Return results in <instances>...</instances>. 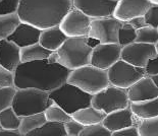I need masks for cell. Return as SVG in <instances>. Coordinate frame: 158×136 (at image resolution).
Returning <instances> with one entry per match:
<instances>
[{
    "instance_id": "obj_9",
    "label": "cell",
    "mask_w": 158,
    "mask_h": 136,
    "mask_svg": "<svg viewBox=\"0 0 158 136\" xmlns=\"http://www.w3.org/2000/svg\"><path fill=\"white\" fill-rule=\"evenodd\" d=\"M122 21L113 16L91 19L88 38L98 41L100 44H113L118 42V31Z\"/></svg>"
},
{
    "instance_id": "obj_3",
    "label": "cell",
    "mask_w": 158,
    "mask_h": 136,
    "mask_svg": "<svg viewBox=\"0 0 158 136\" xmlns=\"http://www.w3.org/2000/svg\"><path fill=\"white\" fill-rule=\"evenodd\" d=\"M88 37L66 38L62 45L56 50L57 63L69 70H73L90 64L93 46Z\"/></svg>"
},
{
    "instance_id": "obj_25",
    "label": "cell",
    "mask_w": 158,
    "mask_h": 136,
    "mask_svg": "<svg viewBox=\"0 0 158 136\" xmlns=\"http://www.w3.org/2000/svg\"><path fill=\"white\" fill-rule=\"evenodd\" d=\"M19 16L16 13L15 14H0V41L7 39L15 28L19 25Z\"/></svg>"
},
{
    "instance_id": "obj_43",
    "label": "cell",
    "mask_w": 158,
    "mask_h": 136,
    "mask_svg": "<svg viewBox=\"0 0 158 136\" xmlns=\"http://www.w3.org/2000/svg\"><path fill=\"white\" fill-rule=\"evenodd\" d=\"M0 130H1V126H0Z\"/></svg>"
},
{
    "instance_id": "obj_39",
    "label": "cell",
    "mask_w": 158,
    "mask_h": 136,
    "mask_svg": "<svg viewBox=\"0 0 158 136\" xmlns=\"http://www.w3.org/2000/svg\"><path fill=\"white\" fill-rule=\"evenodd\" d=\"M127 22H129V24L132 25L133 28L136 29V31H137V29H142V28H145V26H147L145 19H144V16H138V17L130 19V21H127Z\"/></svg>"
},
{
    "instance_id": "obj_21",
    "label": "cell",
    "mask_w": 158,
    "mask_h": 136,
    "mask_svg": "<svg viewBox=\"0 0 158 136\" xmlns=\"http://www.w3.org/2000/svg\"><path fill=\"white\" fill-rule=\"evenodd\" d=\"M131 111L139 119L158 117V98L141 102H130Z\"/></svg>"
},
{
    "instance_id": "obj_8",
    "label": "cell",
    "mask_w": 158,
    "mask_h": 136,
    "mask_svg": "<svg viewBox=\"0 0 158 136\" xmlns=\"http://www.w3.org/2000/svg\"><path fill=\"white\" fill-rule=\"evenodd\" d=\"M145 75V68L136 67L122 59L107 69L109 84L123 89H127Z\"/></svg>"
},
{
    "instance_id": "obj_26",
    "label": "cell",
    "mask_w": 158,
    "mask_h": 136,
    "mask_svg": "<svg viewBox=\"0 0 158 136\" xmlns=\"http://www.w3.org/2000/svg\"><path fill=\"white\" fill-rule=\"evenodd\" d=\"M21 123V117L15 114L11 107L0 112V126L4 130H18Z\"/></svg>"
},
{
    "instance_id": "obj_16",
    "label": "cell",
    "mask_w": 158,
    "mask_h": 136,
    "mask_svg": "<svg viewBox=\"0 0 158 136\" xmlns=\"http://www.w3.org/2000/svg\"><path fill=\"white\" fill-rule=\"evenodd\" d=\"M137 121L138 118L134 116L130 107H127L106 114L105 118L102 121V124L110 132H113L119 129L130 127V126H136Z\"/></svg>"
},
{
    "instance_id": "obj_34",
    "label": "cell",
    "mask_w": 158,
    "mask_h": 136,
    "mask_svg": "<svg viewBox=\"0 0 158 136\" xmlns=\"http://www.w3.org/2000/svg\"><path fill=\"white\" fill-rule=\"evenodd\" d=\"M143 16L147 25L158 29V5H152Z\"/></svg>"
},
{
    "instance_id": "obj_32",
    "label": "cell",
    "mask_w": 158,
    "mask_h": 136,
    "mask_svg": "<svg viewBox=\"0 0 158 136\" xmlns=\"http://www.w3.org/2000/svg\"><path fill=\"white\" fill-rule=\"evenodd\" d=\"M15 87H0V112L4 109L11 107L12 99L15 95Z\"/></svg>"
},
{
    "instance_id": "obj_12",
    "label": "cell",
    "mask_w": 158,
    "mask_h": 136,
    "mask_svg": "<svg viewBox=\"0 0 158 136\" xmlns=\"http://www.w3.org/2000/svg\"><path fill=\"white\" fill-rule=\"evenodd\" d=\"M122 46L118 43L113 44H96L93 46L90 57V64L97 68L107 70L120 59Z\"/></svg>"
},
{
    "instance_id": "obj_41",
    "label": "cell",
    "mask_w": 158,
    "mask_h": 136,
    "mask_svg": "<svg viewBox=\"0 0 158 136\" xmlns=\"http://www.w3.org/2000/svg\"><path fill=\"white\" fill-rule=\"evenodd\" d=\"M149 77L151 78V80L154 82V84L158 87V75H152V76H149Z\"/></svg>"
},
{
    "instance_id": "obj_42",
    "label": "cell",
    "mask_w": 158,
    "mask_h": 136,
    "mask_svg": "<svg viewBox=\"0 0 158 136\" xmlns=\"http://www.w3.org/2000/svg\"><path fill=\"white\" fill-rule=\"evenodd\" d=\"M153 5H158V0H149Z\"/></svg>"
},
{
    "instance_id": "obj_35",
    "label": "cell",
    "mask_w": 158,
    "mask_h": 136,
    "mask_svg": "<svg viewBox=\"0 0 158 136\" xmlns=\"http://www.w3.org/2000/svg\"><path fill=\"white\" fill-rule=\"evenodd\" d=\"M63 126H64L66 135H69V136H78L81 130L84 128L83 125H81L79 122L73 120V119L63 124Z\"/></svg>"
},
{
    "instance_id": "obj_4",
    "label": "cell",
    "mask_w": 158,
    "mask_h": 136,
    "mask_svg": "<svg viewBox=\"0 0 158 136\" xmlns=\"http://www.w3.org/2000/svg\"><path fill=\"white\" fill-rule=\"evenodd\" d=\"M66 82L94 95L109 85L107 70L88 64L70 70Z\"/></svg>"
},
{
    "instance_id": "obj_33",
    "label": "cell",
    "mask_w": 158,
    "mask_h": 136,
    "mask_svg": "<svg viewBox=\"0 0 158 136\" xmlns=\"http://www.w3.org/2000/svg\"><path fill=\"white\" fill-rule=\"evenodd\" d=\"M21 0H2L0 2V14H15L18 11Z\"/></svg>"
},
{
    "instance_id": "obj_2",
    "label": "cell",
    "mask_w": 158,
    "mask_h": 136,
    "mask_svg": "<svg viewBox=\"0 0 158 136\" xmlns=\"http://www.w3.org/2000/svg\"><path fill=\"white\" fill-rule=\"evenodd\" d=\"M72 8V0H21L16 14L21 22L43 31L58 25Z\"/></svg>"
},
{
    "instance_id": "obj_31",
    "label": "cell",
    "mask_w": 158,
    "mask_h": 136,
    "mask_svg": "<svg viewBox=\"0 0 158 136\" xmlns=\"http://www.w3.org/2000/svg\"><path fill=\"white\" fill-rule=\"evenodd\" d=\"M78 136H111V132L106 129L102 123L84 126Z\"/></svg>"
},
{
    "instance_id": "obj_7",
    "label": "cell",
    "mask_w": 158,
    "mask_h": 136,
    "mask_svg": "<svg viewBox=\"0 0 158 136\" xmlns=\"http://www.w3.org/2000/svg\"><path fill=\"white\" fill-rule=\"evenodd\" d=\"M130 101L127 89L108 85L98 94L92 95L91 106L97 110L103 111L105 114L129 107Z\"/></svg>"
},
{
    "instance_id": "obj_44",
    "label": "cell",
    "mask_w": 158,
    "mask_h": 136,
    "mask_svg": "<svg viewBox=\"0 0 158 136\" xmlns=\"http://www.w3.org/2000/svg\"><path fill=\"white\" fill-rule=\"evenodd\" d=\"M1 1H2V0H0V2H1Z\"/></svg>"
},
{
    "instance_id": "obj_28",
    "label": "cell",
    "mask_w": 158,
    "mask_h": 136,
    "mask_svg": "<svg viewBox=\"0 0 158 136\" xmlns=\"http://www.w3.org/2000/svg\"><path fill=\"white\" fill-rule=\"evenodd\" d=\"M44 115L47 122H55V123L61 124H64L73 119L72 116L69 115L64 110H62L55 103H53L46 109L44 111Z\"/></svg>"
},
{
    "instance_id": "obj_23",
    "label": "cell",
    "mask_w": 158,
    "mask_h": 136,
    "mask_svg": "<svg viewBox=\"0 0 158 136\" xmlns=\"http://www.w3.org/2000/svg\"><path fill=\"white\" fill-rule=\"evenodd\" d=\"M23 136H66V133L63 124L46 122L39 128L28 132Z\"/></svg>"
},
{
    "instance_id": "obj_19",
    "label": "cell",
    "mask_w": 158,
    "mask_h": 136,
    "mask_svg": "<svg viewBox=\"0 0 158 136\" xmlns=\"http://www.w3.org/2000/svg\"><path fill=\"white\" fill-rule=\"evenodd\" d=\"M65 40L66 36L60 31L59 26L57 25L41 31L38 43L43 48L50 52H53L56 51Z\"/></svg>"
},
{
    "instance_id": "obj_37",
    "label": "cell",
    "mask_w": 158,
    "mask_h": 136,
    "mask_svg": "<svg viewBox=\"0 0 158 136\" xmlns=\"http://www.w3.org/2000/svg\"><path fill=\"white\" fill-rule=\"evenodd\" d=\"M145 73L146 76L158 75V57L151 58L148 60L145 66Z\"/></svg>"
},
{
    "instance_id": "obj_30",
    "label": "cell",
    "mask_w": 158,
    "mask_h": 136,
    "mask_svg": "<svg viewBox=\"0 0 158 136\" xmlns=\"http://www.w3.org/2000/svg\"><path fill=\"white\" fill-rule=\"evenodd\" d=\"M136 40V29L129 22H123L118 31V44L123 47L135 42Z\"/></svg>"
},
{
    "instance_id": "obj_22",
    "label": "cell",
    "mask_w": 158,
    "mask_h": 136,
    "mask_svg": "<svg viewBox=\"0 0 158 136\" xmlns=\"http://www.w3.org/2000/svg\"><path fill=\"white\" fill-rule=\"evenodd\" d=\"M49 54L50 51L43 48L39 43H36V44L21 48V50H19V59H21V63H27L47 59Z\"/></svg>"
},
{
    "instance_id": "obj_5",
    "label": "cell",
    "mask_w": 158,
    "mask_h": 136,
    "mask_svg": "<svg viewBox=\"0 0 158 136\" xmlns=\"http://www.w3.org/2000/svg\"><path fill=\"white\" fill-rule=\"evenodd\" d=\"M53 103L54 102L49 98V92L47 91L32 87L16 88L11 108L16 115L23 117L37 113H44Z\"/></svg>"
},
{
    "instance_id": "obj_10",
    "label": "cell",
    "mask_w": 158,
    "mask_h": 136,
    "mask_svg": "<svg viewBox=\"0 0 158 136\" xmlns=\"http://www.w3.org/2000/svg\"><path fill=\"white\" fill-rule=\"evenodd\" d=\"M156 57H158V43L145 44L133 42L122 47L120 52L122 60L140 68H145L148 60Z\"/></svg>"
},
{
    "instance_id": "obj_17",
    "label": "cell",
    "mask_w": 158,
    "mask_h": 136,
    "mask_svg": "<svg viewBox=\"0 0 158 136\" xmlns=\"http://www.w3.org/2000/svg\"><path fill=\"white\" fill-rule=\"evenodd\" d=\"M21 48L7 39L0 41V66L15 73V69L21 64L19 59Z\"/></svg>"
},
{
    "instance_id": "obj_38",
    "label": "cell",
    "mask_w": 158,
    "mask_h": 136,
    "mask_svg": "<svg viewBox=\"0 0 158 136\" xmlns=\"http://www.w3.org/2000/svg\"><path fill=\"white\" fill-rule=\"evenodd\" d=\"M111 136H139L136 126H130L111 132Z\"/></svg>"
},
{
    "instance_id": "obj_11",
    "label": "cell",
    "mask_w": 158,
    "mask_h": 136,
    "mask_svg": "<svg viewBox=\"0 0 158 136\" xmlns=\"http://www.w3.org/2000/svg\"><path fill=\"white\" fill-rule=\"evenodd\" d=\"M91 18L79 9L73 7L58 25L66 38L88 37Z\"/></svg>"
},
{
    "instance_id": "obj_45",
    "label": "cell",
    "mask_w": 158,
    "mask_h": 136,
    "mask_svg": "<svg viewBox=\"0 0 158 136\" xmlns=\"http://www.w3.org/2000/svg\"><path fill=\"white\" fill-rule=\"evenodd\" d=\"M66 136H69V135H66Z\"/></svg>"
},
{
    "instance_id": "obj_24",
    "label": "cell",
    "mask_w": 158,
    "mask_h": 136,
    "mask_svg": "<svg viewBox=\"0 0 158 136\" xmlns=\"http://www.w3.org/2000/svg\"><path fill=\"white\" fill-rule=\"evenodd\" d=\"M46 122L47 121L44 113H37V114L23 116V117H21V123H19L18 130L22 135H25L28 132L39 128Z\"/></svg>"
},
{
    "instance_id": "obj_29",
    "label": "cell",
    "mask_w": 158,
    "mask_h": 136,
    "mask_svg": "<svg viewBox=\"0 0 158 136\" xmlns=\"http://www.w3.org/2000/svg\"><path fill=\"white\" fill-rule=\"evenodd\" d=\"M135 42L145 43V44H155V43H158V29L149 25L137 29Z\"/></svg>"
},
{
    "instance_id": "obj_14",
    "label": "cell",
    "mask_w": 158,
    "mask_h": 136,
    "mask_svg": "<svg viewBox=\"0 0 158 136\" xmlns=\"http://www.w3.org/2000/svg\"><path fill=\"white\" fill-rule=\"evenodd\" d=\"M152 5L149 0H118L112 16L117 21L127 22L132 18L143 16Z\"/></svg>"
},
{
    "instance_id": "obj_20",
    "label": "cell",
    "mask_w": 158,
    "mask_h": 136,
    "mask_svg": "<svg viewBox=\"0 0 158 136\" xmlns=\"http://www.w3.org/2000/svg\"><path fill=\"white\" fill-rule=\"evenodd\" d=\"M70 116H72L73 120L79 122L81 125L89 126V125L102 123L106 114L103 111L97 110V109H95L90 105L88 107L76 111Z\"/></svg>"
},
{
    "instance_id": "obj_1",
    "label": "cell",
    "mask_w": 158,
    "mask_h": 136,
    "mask_svg": "<svg viewBox=\"0 0 158 136\" xmlns=\"http://www.w3.org/2000/svg\"><path fill=\"white\" fill-rule=\"evenodd\" d=\"M69 71L47 59L21 63L13 73V85L16 88L32 87L50 92L66 82Z\"/></svg>"
},
{
    "instance_id": "obj_27",
    "label": "cell",
    "mask_w": 158,
    "mask_h": 136,
    "mask_svg": "<svg viewBox=\"0 0 158 136\" xmlns=\"http://www.w3.org/2000/svg\"><path fill=\"white\" fill-rule=\"evenodd\" d=\"M136 128L139 136H158V117L138 118Z\"/></svg>"
},
{
    "instance_id": "obj_18",
    "label": "cell",
    "mask_w": 158,
    "mask_h": 136,
    "mask_svg": "<svg viewBox=\"0 0 158 136\" xmlns=\"http://www.w3.org/2000/svg\"><path fill=\"white\" fill-rule=\"evenodd\" d=\"M40 33H41V31L35 28V26L30 25L28 24H23V22H19V25L11 33L7 40L15 43L19 48H23L26 47V46L38 43Z\"/></svg>"
},
{
    "instance_id": "obj_40",
    "label": "cell",
    "mask_w": 158,
    "mask_h": 136,
    "mask_svg": "<svg viewBox=\"0 0 158 136\" xmlns=\"http://www.w3.org/2000/svg\"><path fill=\"white\" fill-rule=\"evenodd\" d=\"M0 136H23L19 132V130H0Z\"/></svg>"
},
{
    "instance_id": "obj_36",
    "label": "cell",
    "mask_w": 158,
    "mask_h": 136,
    "mask_svg": "<svg viewBox=\"0 0 158 136\" xmlns=\"http://www.w3.org/2000/svg\"><path fill=\"white\" fill-rule=\"evenodd\" d=\"M15 87L13 85V73L0 66V87Z\"/></svg>"
},
{
    "instance_id": "obj_13",
    "label": "cell",
    "mask_w": 158,
    "mask_h": 136,
    "mask_svg": "<svg viewBox=\"0 0 158 136\" xmlns=\"http://www.w3.org/2000/svg\"><path fill=\"white\" fill-rule=\"evenodd\" d=\"M73 7L85 13L91 19L110 17L118 0H72Z\"/></svg>"
},
{
    "instance_id": "obj_15",
    "label": "cell",
    "mask_w": 158,
    "mask_h": 136,
    "mask_svg": "<svg viewBox=\"0 0 158 136\" xmlns=\"http://www.w3.org/2000/svg\"><path fill=\"white\" fill-rule=\"evenodd\" d=\"M130 102H141L158 98V87L149 76H144L127 89Z\"/></svg>"
},
{
    "instance_id": "obj_6",
    "label": "cell",
    "mask_w": 158,
    "mask_h": 136,
    "mask_svg": "<svg viewBox=\"0 0 158 136\" xmlns=\"http://www.w3.org/2000/svg\"><path fill=\"white\" fill-rule=\"evenodd\" d=\"M49 98L69 115H72L80 109L90 106L92 95L75 85L64 82L59 87L50 91Z\"/></svg>"
}]
</instances>
